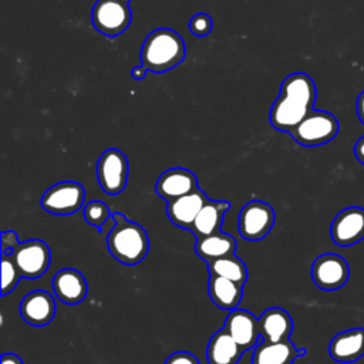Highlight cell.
Here are the masks:
<instances>
[{"instance_id":"cell-1","label":"cell","mask_w":364,"mask_h":364,"mask_svg":"<svg viewBox=\"0 0 364 364\" xmlns=\"http://www.w3.org/2000/svg\"><path fill=\"white\" fill-rule=\"evenodd\" d=\"M316 97V84L309 74L293 73L287 75L280 85L279 97L272 104L270 125L290 134L313 109Z\"/></svg>"},{"instance_id":"cell-2","label":"cell","mask_w":364,"mask_h":364,"mask_svg":"<svg viewBox=\"0 0 364 364\" xmlns=\"http://www.w3.org/2000/svg\"><path fill=\"white\" fill-rule=\"evenodd\" d=\"M185 41L172 28L152 30L141 47V63L148 71L161 74L172 70L185 58Z\"/></svg>"},{"instance_id":"cell-3","label":"cell","mask_w":364,"mask_h":364,"mask_svg":"<svg viewBox=\"0 0 364 364\" xmlns=\"http://www.w3.org/2000/svg\"><path fill=\"white\" fill-rule=\"evenodd\" d=\"M115 225L107 236V246L114 259L124 264L139 263L149 250V239L145 229L136 222L128 220L122 213L114 212Z\"/></svg>"},{"instance_id":"cell-4","label":"cell","mask_w":364,"mask_h":364,"mask_svg":"<svg viewBox=\"0 0 364 364\" xmlns=\"http://www.w3.org/2000/svg\"><path fill=\"white\" fill-rule=\"evenodd\" d=\"M338 121L328 111L311 109L290 132L293 139L304 146H318L330 142L338 134Z\"/></svg>"},{"instance_id":"cell-5","label":"cell","mask_w":364,"mask_h":364,"mask_svg":"<svg viewBox=\"0 0 364 364\" xmlns=\"http://www.w3.org/2000/svg\"><path fill=\"white\" fill-rule=\"evenodd\" d=\"M131 9L122 0H97L91 10V21L97 31L107 37H118L131 24Z\"/></svg>"},{"instance_id":"cell-6","label":"cell","mask_w":364,"mask_h":364,"mask_svg":"<svg viewBox=\"0 0 364 364\" xmlns=\"http://www.w3.org/2000/svg\"><path fill=\"white\" fill-rule=\"evenodd\" d=\"M97 179L101 189L108 195L124 191L128 181V159L117 148L105 149L97 162Z\"/></svg>"},{"instance_id":"cell-7","label":"cell","mask_w":364,"mask_h":364,"mask_svg":"<svg viewBox=\"0 0 364 364\" xmlns=\"http://www.w3.org/2000/svg\"><path fill=\"white\" fill-rule=\"evenodd\" d=\"M84 186L74 181H64L50 186L41 196V208L54 215H71L82 208Z\"/></svg>"},{"instance_id":"cell-8","label":"cell","mask_w":364,"mask_h":364,"mask_svg":"<svg viewBox=\"0 0 364 364\" xmlns=\"http://www.w3.org/2000/svg\"><path fill=\"white\" fill-rule=\"evenodd\" d=\"M274 225V212L272 206L262 200L247 202L239 212L237 229L242 237L247 240L263 239Z\"/></svg>"},{"instance_id":"cell-9","label":"cell","mask_w":364,"mask_h":364,"mask_svg":"<svg viewBox=\"0 0 364 364\" xmlns=\"http://www.w3.org/2000/svg\"><path fill=\"white\" fill-rule=\"evenodd\" d=\"M348 276V263L337 253L320 255L311 264V279L314 284L326 291H334L343 287Z\"/></svg>"},{"instance_id":"cell-10","label":"cell","mask_w":364,"mask_h":364,"mask_svg":"<svg viewBox=\"0 0 364 364\" xmlns=\"http://www.w3.org/2000/svg\"><path fill=\"white\" fill-rule=\"evenodd\" d=\"M11 256L24 279L40 277L48 269L51 260L47 243L38 239L18 243Z\"/></svg>"},{"instance_id":"cell-11","label":"cell","mask_w":364,"mask_h":364,"mask_svg":"<svg viewBox=\"0 0 364 364\" xmlns=\"http://www.w3.org/2000/svg\"><path fill=\"white\" fill-rule=\"evenodd\" d=\"M330 235L337 246H353L364 237V209L350 206L343 209L330 228Z\"/></svg>"},{"instance_id":"cell-12","label":"cell","mask_w":364,"mask_h":364,"mask_svg":"<svg viewBox=\"0 0 364 364\" xmlns=\"http://www.w3.org/2000/svg\"><path fill=\"white\" fill-rule=\"evenodd\" d=\"M223 328L232 336V338L240 346L243 351L255 348L262 341L259 318H256L247 310H230L225 320Z\"/></svg>"},{"instance_id":"cell-13","label":"cell","mask_w":364,"mask_h":364,"mask_svg":"<svg viewBox=\"0 0 364 364\" xmlns=\"http://www.w3.org/2000/svg\"><path fill=\"white\" fill-rule=\"evenodd\" d=\"M198 189L196 175L185 168H171L161 173L155 183V192L166 202Z\"/></svg>"},{"instance_id":"cell-14","label":"cell","mask_w":364,"mask_h":364,"mask_svg":"<svg viewBox=\"0 0 364 364\" xmlns=\"http://www.w3.org/2000/svg\"><path fill=\"white\" fill-rule=\"evenodd\" d=\"M20 316L30 326H47L55 314L54 297L44 290H34L26 294L20 303Z\"/></svg>"},{"instance_id":"cell-15","label":"cell","mask_w":364,"mask_h":364,"mask_svg":"<svg viewBox=\"0 0 364 364\" xmlns=\"http://www.w3.org/2000/svg\"><path fill=\"white\" fill-rule=\"evenodd\" d=\"M208 200H209L208 196L200 189H195L191 193H186L183 196H179L168 202V206H166L168 218L173 225L185 229H191L193 220L196 219L198 213L200 212V209Z\"/></svg>"},{"instance_id":"cell-16","label":"cell","mask_w":364,"mask_h":364,"mask_svg":"<svg viewBox=\"0 0 364 364\" xmlns=\"http://www.w3.org/2000/svg\"><path fill=\"white\" fill-rule=\"evenodd\" d=\"M330 357L338 363H353L364 355V330L351 328L334 336L328 346Z\"/></svg>"},{"instance_id":"cell-17","label":"cell","mask_w":364,"mask_h":364,"mask_svg":"<svg viewBox=\"0 0 364 364\" xmlns=\"http://www.w3.org/2000/svg\"><path fill=\"white\" fill-rule=\"evenodd\" d=\"M53 290L60 301L77 304L87 294V282L78 270L63 269L53 277Z\"/></svg>"},{"instance_id":"cell-18","label":"cell","mask_w":364,"mask_h":364,"mask_svg":"<svg viewBox=\"0 0 364 364\" xmlns=\"http://www.w3.org/2000/svg\"><path fill=\"white\" fill-rule=\"evenodd\" d=\"M304 353V350L296 348L290 340L277 343L263 340L253 348L252 364H291L294 358Z\"/></svg>"},{"instance_id":"cell-19","label":"cell","mask_w":364,"mask_h":364,"mask_svg":"<svg viewBox=\"0 0 364 364\" xmlns=\"http://www.w3.org/2000/svg\"><path fill=\"white\" fill-rule=\"evenodd\" d=\"M260 336L264 341H284L293 330V321L289 313L280 307H270L259 318Z\"/></svg>"},{"instance_id":"cell-20","label":"cell","mask_w":364,"mask_h":364,"mask_svg":"<svg viewBox=\"0 0 364 364\" xmlns=\"http://www.w3.org/2000/svg\"><path fill=\"white\" fill-rule=\"evenodd\" d=\"M242 354L243 350L225 328L212 336L206 350L209 364H237Z\"/></svg>"},{"instance_id":"cell-21","label":"cell","mask_w":364,"mask_h":364,"mask_svg":"<svg viewBox=\"0 0 364 364\" xmlns=\"http://www.w3.org/2000/svg\"><path fill=\"white\" fill-rule=\"evenodd\" d=\"M230 203L223 200H208L200 212L198 213L196 219L193 220L191 230L195 233L196 237L208 236L220 230L222 220L225 213L229 210Z\"/></svg>"},{"instance_id":"cell-22","label":"cell","mask_w":364,"mask_h":364,"mask_svg":"<svg viewBox=\"0 0 364 364\" xmlns=\"http://www.w3.org/2000/svg\"><path fill=\"white\" fill-rule=\"evenodd\" d=\"M242 286L226 277L210 274L209 279V296L212 301L225 310H233L242 300Z\"/></svg>"},{"instance_id":"cell-23","label":"cell","mask_w":364,"mask_h":364,"mask_svg":"<svg viewBox=\"0 0 364 364\" xmlns=\"http://www.w3.org/2000/svg\"><path fill=\"white\" fill-rule=\"evenodd\" d=\"M195 250L206 262L223 257V256H230L236 250V240L228 235L222 233L220 230L208 236L198 237V242L195 245Z\"/></svg>"},{"instance_id":"cell-24","label":"cell","mask_w":364,"mask_h":364,"mask_svg":"<svg viewBox=\"0 0 364 364\" xmlns=\"http://www.w3.org/2000/svg\"><path fill=\"white\" fill-rule=\"evenodd\" d=\"M208 267H209L210 274L226 277V279H230L240 284H243L247 279V270H246L245 263L235 255L210 260V262H208Z\"/></svg>"},{"instance_id":"cell-25","label":"cell","mask_w":364,"mask_h":364,"mask_svg":"<svg viewBox=\"0 0 364 364\" xmlns=\"http://www.w3.org/2000/svg\"><path fill=\"white\" fill-rule=\"evenodd\" d=\"M21 273L11 255L1 252V296L9 294L14 290Z\"/></svg>"},{"instance_id":"cell-26","label":"cell","mask_w":364,"mask_h":364,"mask_svg":"<svg viewBox=\"0 0 364 364\" xmlns=\"http://www.w3.org/2000/svg\"><path fill=\"white\" fill-rule=\"evenodd\" d=\"M84 219L91 226H95L98 230L102 228V225L111 218L112 212L108 209V206L101 200H91L84 205L82 208Z\"/></svg>"},{"instance_id":"cell-27","label":"cell","mask_w":364,"mask_h":364,"mask_svg":"<svg viewBox=\"0 0 364 364\" xmlns=\"http://www.w3.org/2000/svg\"><path fill=\"white\" fill-rule=\"evenodd\" d=\"M213 27L212 18L209 14L206 13H196L191 17L189 20V30L192 34H195L196 37H205L210 33Z\"/></svg>"},{"instance_id":"cell-28","label":"cell","mask_w":364,"mask_h":364,"mask_svg":"<svg viewBox=\"0 0 364 364\" xmlns=\"http://www.w3.org/2000/svg\"><path fill=\"white\" fill-rule=\"evenodd\" d=\"M165 364H199L198 358L191 354V353H186V351H176L173 354H171Z\"/></svg>"},{"instance_id":"cell-29","label":"cell","mask_w":364,"mask_h":364,"mask_svg":"<svg viewBox=\"0 0 364 364\" xmlns=\"http://www.w3.org/2000/svg\"><path fill=\"white\" fill-rule=\"evenodd\" d=\"M18 245L17 235L13 230H7L1 233V252L11 255L14 247Z\"/></svg>"},{"instance_id":"cell-30","label":"cell","mask_w":364,"mask_h":364,"mask_svg":"<svg viewBox=\"0 0 364 364\" xmlns=\"http://www.w3.org/2000/svg\"><path fill=\"white\" fill-rule=\"evenodd\" d=\"M355 111H357L358 119H360V121H361V124L364 125V91H361V92H360V95L357 97Z\"/></svg>"},{"instance_id":"cell-31","label":"cell","mask_w":364,"mask_h":364,"mask_svg":"<svg viewBox=\"0 0 364 364\" xmlns=\"http://www.w3.org/2000/svg\"><path fill=\"white\" fill-rule=\"evenodd\" d=\"M354 154H355V158L364 165V135L355 142Z\"/></svg>"},{"instance_id":"cell-32","label":"cell","mask_w":364,"mask_h":364,"mask_svg":"<svg viewBox=\"0 0 364 364\" xmlns=\"http://www.w3.org/2000/svg\"><path fill=\"white\" fill-rule=\"evenodd\" d=\"M1 364H23L21 358L13 353H7L1 355Z\"/></svg>"},{"instance_id":"cell-33","label":"cell","mask_w":364,"mask_h":364,"mask_svg":"<svg viewBox=\"0 0 364 364\" xmlns=\"http://www.w3.org/2000/svg\"><path fill=\"white\" fill-rule=\"evenodd\" d=\"M148 73V70H146V67L144 65V64H141V65H136V67H134L132 68V71H131V75H132V78L134 80H142L144 77H145V74Z\"/></svg>"},{"instance_id":"cell-34","label":"cell","mask_w":364,"mask_h":364,"mask_svg":"<svg viewBox=\"0 0 364 364\" xmlns=\"http://www.w3.org/2000/svg\"><path fill=\"white\" fill-rule=\"evenodd\" d=\"M122 1H127V3H129V1H131V0H122Z\"/></svg>"}]
</instances>
